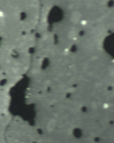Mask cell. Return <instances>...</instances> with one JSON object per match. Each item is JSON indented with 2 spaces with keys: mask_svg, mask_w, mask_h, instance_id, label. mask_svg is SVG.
Here are the masks:
<instances>
[{
  "mask_svg": "<svg viewBox=\"0 0 114 143\" xmlns=\"http://www.w3.org/2000/svg\"><path fill=\"white\" fill-rule=\"evenodd\" d=\"M56 125L55 121L53 120H51L49 123L48 125V129L49 131H52L55 128Z\"/></svg>",
  "mask_w": 114,
  "mask_h": 143,
  "instance_id": "cell-1",
  "label": "cell"
}]
</instances>
